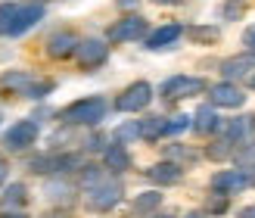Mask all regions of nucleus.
<instances>
[{
  "label": "nucleus",
  "mask_w": 255,
  "mask_h": 218,
  "mask_svg": "<svg viewBox=\"0 0 255 218\" xmlns=\"http://www.w3.org/2000/svg\"><path fill=\"white\" fill-rule=\"evenodd\" d=\"M66 125H97L106 119V100L103 97H87V100H75L72 106L62 109L59 115Z\"/></svg>",
  "instance_id": "f257e3e1"
},
{
  "label": "nucleus",
  "mask_w": 255,
  "mask_h": 218,
  "mask_svg": "<svg viewBox=\"0 0 255 218\" xmlns=\"http://www.w3.org/2000/svg\"><path fill=\"white\" fill-rule=\"evenodd\" d=\"M122 184L119 181H109V178H103L100 184L94 187H87V206L97 209V212H109V209H116L119 203H122Z\"/></svg>",
  "instance_id": "f03ea898"
},
{
  "label": "nucleus",
  "mask_w": 255,
  "mask_h": 218,
  "mask_svg": "<svg viewBox=\"0 0 255 218\" xmlns=\"http://www.w3.org/2000/svg\"><path fill=\"white\" fill-rule=\"evenodd\" d=\"M152 100V84L149 81H134L131 87H125V94H119L116 100V109L119 112H140L146 109Z\"/></svg>",
  "instance_id": "7ed1b4c3"
},
{
  "label": "nucleus",
  "mask_w": 255,
  "mask_h": 218,
  "mask_svg": "<svg viewBox=\"0 0 255 218\" xmlns=\"http://www.w3.org/2000/svg\"><path fill=\"white\" fill-rule=\"evenodd\" d=\"M202 91H206V81H202V78H190V75H174V78L162 81V87H159V94H162L165 100L196 97V94H202Z\"/></svg>",
  "instance_id": "20e7f679"
},
{
  "label": "nucleus",
  "mask_w": 255,
  "mask_h": 218,
  "mask_svg": "<svg viewBox=\"0 0 255 218\" xmlns=\"http://www.w3.org/2000/svg\"><path fill=\"white\" fill-rule=\"evenodd\" d=\"M44 19V6L41 3H28V6H16V12H12V19L6 22V31L3 34H12V37H19L25 34L28 28H34L37 22Z\"/></svg>",
  "instance_id": "39448f33"
},
{
  "label": "nucleus",
  "mask_w": 255,
  "mask_h": 218,
  "mask_svg": "<svg viewBox=\"0 0 255 218\" xmlns=\"http://www.w3.org/2000/svg\"><path fill=\"white\" fill-rule=\"evenodd\" d=\"M34 140H37V125H34L31 119H22V122H16V125H9L6 134H3V144H6V150H12V153L28 150Z\"/></svg>",
  "instance_id": "423d86ee"
},
{
  "label": "nucleus",
  "mask_w": 255,
  "mask_h": 218,
  "mask_svg": "<svg viewBox=\"0 0 255 218\" xmlns=\"http://www.w3.org/2000/svg\"><path fill=\"white\" fill-rule=\"evenodd\" d=\"M146 34V19L143 16H125L109 28V41L112 44H128V41H140Z\"/></svg>",
  "instance_id": "0eeeda50"
},
{
  "label": "nucleus",
  "mask_w": 255,
  "mask_h": 218,
  "mask_svg": "<svg viewBox=\"0 0 255 218\" xmlns=\"http://www.w3.org/2000/svg\"><path fill=\"white\" fill-rule=\"evenodd\" d=\"M75 56H78L81 69H97V66H103V62H106V56H109V44L100 41V37H87V41L78 44Z\"/></svg>",
  "instance_id": "6e6552de"
},
{
  "label": "nucleus",
  "mask_w": 255,
  "mask_h": 218,
  "mask_svg": "<svg viewBox=\"0 0 255 218\" xmlns=\"http://www.w3.org/2000/svg\"><path fill=\"white\" fill-rule=\"evenodd\" d=\"M209 97H212V103L218 106V109H240V106L246 103V94L240 91L237 84H231V81L215 84L212 91H209Z\"/></svg>",
  "instance_id": "1a4fd4ad"
},
{
  "label": "nucleus",
  "mask_w": 255,
  "mask_h": 218,
  "mask_svg": "<svg viewBox=\"0 0 255 218\" xmlns=\"http://www.w3.org/2000/svg\"><path fill=\"white\" fill-rule=\"evenodd\" d=\"M227 140L240 147H255V115H240L227 122Z\"/></svg>",
  "instance_id": "9d476101"
},
{
  "label": "nucleus",
  "mask_w": 255,
  "mask_h": 218,
  "mask_svg": "<svg viewBox=\"0 0 255 218\" xmlns=\"http://www.w3.org/2000/svg\"><path fill=\"white\" fill-rule=\"evenodd\" d=\"M78 44H81L78 34H72V31H56V34H50V41H47V53L53 56V59H66V56H72L75 50H78Z\"/></svg>",
  "instance_id": "9b49d317"
},
{
  "label": "nucleus",
  "mask_w": 255,
  "mask_h": 218,
  "mask_svg": "<svg viewBox=\"0 0 255 218\" xmlns=\"http://www.w3.org/2000/svg\"><path fill=\"white\" fill-rule=\"evenodd\" d=\"M249 187V175L243 169H234V172H218L212 178V190L218 194H237V190Z\"/></svg>",
  "instance_id": "f8f14e48"
},
{
  "label": "nucleus",
  "mask_w": 255,
  "mask_h": 218,
  "mask_svg": "<svg viewBox=\"0 0 255 218\" xmlns=\"http://www.w3.org/2000/svg\"><path fill=\"white\" fill-rule=\"evenodd\" d=\"M146 178L149 181H156V184H177L184 178V172H181V165L177 162H171V159H165V162H156V165H149L146 169Z\"/></svg>",
  "instance_id": "ddd939ff"
},
{
  "label": "nucleus",
  "mask_w": 255,
  "mask_h": 218,
  "mask_svg": "<svg viewBox=\"0 0 255 218\" xmlns=\"http://www.w3.org/2000/svg\"><path fill=\"white\" fill-rule=\"evenodd\" d=\"M103 165L109 172H128L131 169V156H128V150H125V144H109L106 150H103Z\"/></svg>",
  "instance_id": "4468645a"
},
{
  "label": "nucleus",
  "mask_w": 255,
  "mask_h": 218,
  "mask_svg": "<svg viewBox=\"0 0 255 218\" xmlns=\"http://www.w3.org/2000/svg\"><path fill=\"white\" fill-rule=\"evenodd\" d=\"M181 34H184L181 25H174V22H171V25H162V28H156V31L146 37V47H149V50H165V47H171Z\"/></svg>",
  "instance_id": "2eb2a0df"
},
{
  "label": "nucleus",
  "mask_w": 255,
  "mask_h": 218,
  "mask_svg": "<svg viewBox=\"0 0 255 218\" xmlns=\"http://www.w3.org/2000/svg\"><path fill=\"white\" fill-rule=\"evenodd\" d=\"M249 69H255V53H243V56H231L221 62V75L224 78H240Z\"/></svg>",
  "instance_id": "dca6fc26"
},
{
  "label": "nucleus",
  "mask_w": 255,
  "mask_h": 218,
  "mask_svg": "<svg viewBox=\"0 0 255 218\" xmlns=\"http://www.w3.org/2000/svg\"><path fill=\"white\" fill-rule=\"evenodd\" d=\"M218 106L215 103H206V106H199L196 115H193V128L199 134H212V131H218V112H215Z\"/></svg>",
  "instance_id": "f3484780"
},
{
  "label": "nucleus",
  "mask_w": 255,
  "mask_h": 218,
  "mask_svg": "<svg viewBox=\"0 0 255 218\" xmlns=\"http://www.w3.org/2000/svg\"><path fill=\"white\" fill-rule=\"evenodd\" d=\"M34 78L28 72H3L0 75V91H12V94H25L28 91V84Z\"/></svg>",
  "instance_id": "a211bd4d"
},
{
  "label": "nucleus",
  "mask_w": 255,
  "mask_h": 218,
  "mask_svg": "<svg viewBox=\"0 0 255 218\" xmlns=\"http://www.w3.org/2000/svg\"><path fill=\"white\" fill-rule=\"evenodd\" d=\"M25 203H28V190H25V184H9L3 190V197H0V209H22Z\"/></svg>",
  "instance_id": "6ab92c4d"
},
{
  "label": "nucleus",
  "mask_w": 255,
  "mask_h": 218,
  "mask_svg": "<svg viewBox=\"0 0 255 218\" xmlns=\"http://www.w3.org/2000/svg\"><path fill=\"white\" fill-rule=\"evenodd\" d=\"M165 122L168 119H162V115H149V119L140 122V140H159L165 134Z\"/></svg>",
  "instance_id": "aec40b11"
},
{
  "label": "nucleus",
  "mask_w": 255,
  "mask_h": 218,
  "mask_svg": "<svg viewBox=\"0 0 255 218\" xmlns=\"http://www.w3.org/2000/svg\"><path fill=\"white\" fill-rule=\"evenodd\" d=\"M159 203H162V194L159 190H146V194H140L137 200H134V215H146V212H152V209H159Z\"/></svg>",
  "instance_id": "412c9836"
},
{
  "label": "nucleus",
  "mask_w": 255,
  "mask_h": 218,
  "mask_svg": "<svg viewBox=\"0 0 255 218\" xmlns=\"http://www.w3.org/2000/svg\"><path fill=\"white\" fill-rule=\"evenodd\" d=\"M190 41H199V44H215L218 41V28H209V25H193V28H187Z\"/></svg>",
  "instance_id": "4be33fe9"
},
{
  "label": "nucleus",
  "mask_w": 255,
  "mask_h": 218,
  "mask_svg": "<svg viewBox=\"0 0 255 218\" xmlns=\"http://www.w3.org/2000/svg\"><path fill=\"white\" fill-rule=\"evenodd\" d=\"M165 156H168L171 162L177 159V162H187V165L199 159V156H196L193 150H187V147H177V144H168V147H165Z\"/></svg>",
  "instance_id": "5701e85b"
},
{
  "label": "nucleus",
  "mask_w": 255,
  "mask_h": 218,
  "mask_svg": "<svg viewBox=\"0 0 255 218\" xmlns=\"http://www.w3.org/2000/svg\"><path fill=\"white\" fill-rule=\"evenodd\" d=\"M187 128H193V119L190 115H174V119L165 122V134H181Z\"/></svg>",
  "instance_id": "b1692460"
},
{
  "label": "nucleus",
  "mask_w": 255,
  "mask_h": 218,
  "mask_svg": "<svg viewBox=\"0 0 255 218\" xmlns=\"http://www.w3.org/2000/svg\"><path fill=\"white\" fill-rule=\"evenodd\" d=\"M116 140H119V144H125V140H140V122H128V125H122L119 131H116Z\"/></svg>",
  "instance_id": "393cba45"
},
{
  "label": "nucleus",
  "mask_w": 255,
  "mask_h": 218,
  "mask_svg": "<svg viewBox=\"0 0 255 218\" xmlns=\"http://www.w3.org/2000/svg\"><path fill=\"white\" fill-rule=\"evenodd\" d=\"M103 169H97V165H84V172H81V184L84 187H94V184H100L103 181Z\"/></svg>",
  "instance_id": "a878e982"
},
{
  "label": "nucleus",
  "mask_w": 255,
  "mask_h": 218,
  "mask_svg": "<svg viewBox=\"0 0 255 218\" xmlns=\"http://www.w3.org/2000/svg\"><path fill=\"white\" fill-rule=\"evenodd\" d=\"M50 91H53V81H31V84H28V91H25V97L41 100V97H47Z\"/></svg>",
  "instance_id": "bb28decb"
},
{
  "label": "nucleus",
  "mask_w": 255,
  "mask_h": 218,
  "mask_svg": "<svg viewBox=\"0 0 255 218\" xmlns=\"http://www.w3.org/2000/svg\"><path fill=\"white\" fill-rule=\"evenodd\" d=\"M206 153H209V159H224L227 153H231V140H215Z\"/></svg>",
  "instance_id": "cd10ccee"
},
{
  "label": "nucleus",
  "mask_w": 255,
  "mask_h": 218,
  "mask_svg": "<svg viewBox=\"0 0 255 218\" xmlns=\"http://www.w3.org/2000/svg\"><path fill=\"white\" fill-rule=\"evenodd\" d=\"M243 9H246V3H243V0H227V6H224V19H240V16H243Z\"/></svg>",
  "instance_id": "c85d7f7f"
},
{
  "label": "nucleus",
  "mask_w": 255,
  "mask_h": 218,
  "mask_svg": "<svg viewBox=\"0 0 255 218\" xmlns=\"http://www.w3.org/2000/svg\"><path fill=\"white\" fill-rule=\"evenodd\" d=\"M227 194H221V197H212L209 200V212H224L227 209V200H224Z\"/></svg>",
  "instance_id": "c756f323"
},
{
  "label": "nucleus",
  "mask_w": 255,
  "mask_h": 218,
  "mask_svg": "<svg viewBox=\"0 0 255 218\" xmlns=\"http://www.w3.org/2000/svg\"><path fill=\"white\" fill-rule=\"evenodd\" d=\"M47 190H50V197H53V200H59V197H69V184H50Z\"/></svg>",
  "instance_id": "7c9ffc66"
},
{
  "label": "nucleus",
  "mask_w": 255,
  "mask_h": 218,
  "mask_svg": "<svg viewBox=\"0 0 255 218\" xmlns=\"http://www.w3.org/2000/svg\"><path fill=\"white\" fill-rule=\"evenodd\" d=\"M243 44L252 50V53H255V25H252V28H246V34H243Z\"/></svg>",
  "instance_id": "2f4dec72"
},
{
  "label": "nucleus",
  "mask_w": 255,
  "mask_h": 218,
  "mask_svg": "<svg viewBox=\"0 0 255 218\" xmlns=\"http://www.w3.org/2000/svg\"><path fill=\"white\" fill-rule=\"evenodd\" d=\"M0 218H25V215L16 212V209H3V212H0Z\"/></svg>",
  "instance_id": "473e14b6"
},
{
  "label": "nucleus",
  "mask_w": 255,
  "mask_h": 218,
  "mask_svg": "<svg viewBox=\"0 0 255 218\" xmlns=\"http://www.w3.org/2000/svg\"><path fill=\"white\" fill-rule=\"evenodd\" d=\"M237 218H255V206H246V209H240Z\"/></svg>",
  "instance_id": "72a5a7b5"
},
{
  "label": "nucleus",
  "mask_w": 255,
  "mask_h": 218,
  "mask_svg": "<svg viewBox=\"0 0 255 218\" xmlns=\"http://www.w3.org/2000/svg\"><path fill=\"white\" fill-rule=\"evenodd\" d=\"M6 175H9V165H6L3 159H0V184H3V181H6Z\"/></svg>",
  "instance_id": "f704fd0d"
},
{
  "label": "nucleus",
  "mask_w": 255,
  "mask_h": 218,
  "mask_svg": "<svg viewBox=\"0 0 255 218\" xmlns=\"http://www.w3.org/2000/svg\"><path fill=\"white\" fill-rule=\"evenodd\" d=\"M116 6H122V9H131V6H137V0H116Z\"/></svg>",
  "instance_id": "c9c22d12"
},
{
  "label": "nucleus",
  "mask_w": 255,
  "mask_h": 218,
  "mask_svg": "<svg viewBox=\"0 0 255 218\" xmlns=\"http://www.w3.org/2000/svg\"><path fill=\"white\" fill-rule=\"evenodd\" d=\"M152 3H159V6H174V3H181V0H152Z\"/></svg>",
  "instance_id": "e433bc0d"
},
{
  "label": "nucleus",
  "mask_w": 255,
  "mask_h": 218,
  "mask_svg": "<svg viewBox=\"0 0 255 218\" xmlns=\"http://www.w3.org/2000/svg\"><path fill=\"white\" fill-rule=\"evenodd\" d=\"M246 175H249V187L255 184V165H252V169H246Z\"/></svg>",
  "instance_id": "4c0bfd02"
},
{
  "label": "nucleus",
  "mask_w": 255,
  "mask_h": 218,
  "mask_svg": "<svg viewBox=\"0 0 255 218\" xmlns=\"http://www.w3.org/2000/svg\"><path fill=\"white\" fill-rule=\"evenodd\" d=\"M184 218H206V215H202V212H187Z\"/></svg>",
  "instance_id": "58836bf2"
},
{
  "label": "nucleus",
  "mask_w": 255,
  "mask_h": 218,
  "mask_svg": "<svg viewBox=\"0 0 255 218\" xmlns=\"http://www.w3.org/2000/svg\"><path fill=\"white\" fill-rule=\"evenodd\" d=\"M152 218H174V215H152Z\"/></svg>",
  "instance_id": "ea45409f"
},
{
  "label": "nucleus",
  "mask_w": 255,
  "mask_h": 218,
  "mask_svg": "<svg viewBox=\"0 0 255 218\" xmlns=\"http://www.w3.org/2000/svg\"><path fill=\"white\" fill-rule=\"evenodd\" d=\"M252 87H255V75H252Z\"/></svg>",
  "instance_id": "a19ab883"
},
{
  "label": "nucleus",
  "mask_w": 255,
  "mask_h": 218,
  "mask_svg": "<svg viewBox=\"0 0 255 218\" xmlns=\"http://www.w3.org/2000/svg\"><path fill=\"white\" fill-rule=\"evenodd\" d=\"M0 34H3V31H0Z\"/></svg>",
  "instance_id": "79ce46f5"
}]
</instances>
